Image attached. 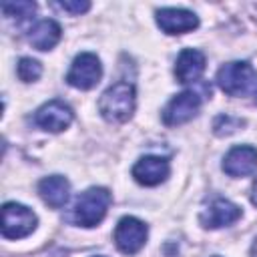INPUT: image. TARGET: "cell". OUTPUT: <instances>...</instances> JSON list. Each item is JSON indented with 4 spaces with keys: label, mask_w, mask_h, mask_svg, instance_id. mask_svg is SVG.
<instances>
[{
    "label": "cell",
    "mask_w": 257,
    "mask_h": 257,
    "mask_svg": "<svg viewBox=\"0 0 257 257\" xmlns=\"http://www.w3.org/2000/svg\"><path fill=\"white\" fill-rule=\"evenodd\" d=\"M137 104V92L131 82L118 80L108 86L98 98V112L108 122H126Z\"/></svg>",
    "instance_id": "6da1fadb"
},
{
    "label": "cell",
    "mask_w": 257,
    "mask_h": 257,
    "mask_svg": "<svg viewBox=\"0 0 257 257\" xmlns=\"http://www.w3.org/2000/svg\"><path fill=\"white\" fill-rule=\"evenodd\" d=\"M217 86L229 96H251L257 92V70L245 60H233L217 70Z\"/></svg>",
    "instance_id": "7a4b0ae2"
},
{
    "label": "cell",
    "mask_w": 257,
    "mask_h": 257,
    "mask_svg": "<svg viewBox=\"0 0 257 257\" xmlns=\"http://www.w3.org/2000/svg\"><path fill=\"white\" fill-rule=\"evenodd\" d=\"M110 205V193L104 187L86 189L72 207V221L80 227H96Z\"/></svg>",
    "instance_id": "3957f363"
},
{
    "label": "cell",
    "mask_w": 257,
    "mask_h": 257,
    "mask_svg": "<svg viewBox=\"0 0 257 257\" xmlns=\"http://www.w3.org/2000/svg\"><path fill=\"white\" fill-rule=\"evenodd\" d=\"M36 215L20 203H4L2 207V235L6 239H22L36 229Z\"/></svg>",
    "instance_id": "277c9868"
},
{
    "label": "cell",
    "mask_w": 257,
    "mask_h": 257,
    "mask_svg": "<svg viewBox=\"0 0 257 257\" xmlns=\"http://www.w3.org/2000/svg\"><path fill=\"white\" fill-rule=\"evenodd\" d=\"M100 76H102V64H100L98 56L92 52H80L78 56H74V60L66 72V82L74 88L88 90L98 84Z\"/></svg>",
    "instance_id": "5b68a950"
},
{
    "label": "cell",
    "mask_w": 257,
    "mask_h": 257,
    "mask_svg": "<svg viewBox=\"0 0 257 257\" xmlns=\"http://www.w3.org/2000/svg\"><path fill=\"white\" fill-rule=\"evenodd\" d=\"M147 235H149L147 225L141 219L126 215L114 227V245H116V249L120 253L135 255V253H139L145 247Z\"/></svg>",
    "instance_id": "8992f818"
},
{
    "label": "cell",
    "mask_w": 257,
    "mask_h": 257,
    "mask_svg": "<svg viewBox=\"0 0 257 257\" xmlns=\"http://www.w3.org/2000/svg\"><path fill=\"white\" fill-rule=\"evenodd\" d=\"M199 108H201V96L195 90H183L175 94L163 108V122L167 126L185 124L199 114Z\"/></svg>",
    "instance_id": "52a82bcc"
},
{
    "label": "cell",
    "mask_w": 257,
    "mask_h": 257,
    "mask_svg": "<svg viewBox=\"0 0 257 257\" xmlns=\"http://www.w3.org/2000/svg\"><path fill=\"white\" fill-rule=\"evenodd\" d=\"M72 118H74L72 108L68 104H64L62 100H58V98L44 102L34 112V122L42 131H48V133H60V131L68 128Z\"/></svg>",
    "instance_id": "ba28073f"
},
{
    "label": "cell",
    "mask_w": 257,
    "mask_h": 257,
    "mask_svg": "<svg viewBox=\"0 0 257 257\" xmlns=\"http://www.w3.org/2000/svg\"><path fill=\"white\" fill-rule=\"evenodd\" d=\"M159 28L165 34H185L199 26V16L185 8H161L155 14Z\"/></svg>",
    "instance_id": "9c48e42d"
},
{
    "label": "cell",
    "mask_w": 257,
    "mask_h": 257,
    "mask_svg": "<svg viewBox=\"0 0 257 257\" xmlns=\"http://www.w3.org/2000/svg\"><path fill=\"white\" fill-rule=\"evenodd\" d=\"M171 173V165L167 159L163 157H157V155H147V157H141L135 167H133V177L139 185H145V187H157L161 185L163 181H167Z\"/></svg>",
    "instance_id": "30bf717a"
},
{
    "label": "cell",
    "mask_w": 257,
    "mask_h": 257,
    "mask_svg": "<svg viewBox=\"0 0 257 257\" xmlns=\"http://www.w3.org/2000/svg\"><path fill=\"white\" fill-rule=\"evenodd\" d=\"M241 217V207L227 201V199H215L209 203L207 209L201 211L199 221L205 229H221V227H229L231 223H235Z\"/></svg>",
    "instance_id": "8fae6325"
},
{
    "label": "cell",
    "mask_w": 257,
    "mask_h": 257,
    "mask_svg": "<svg viewBox=\"0 0 257 257\" xmlns=\"http://www.w3.org/2000/svg\"><path fill=\"white\" fill-rule=\"evenodd\" d=\"M223 171L229 177H247L257 171V149L251 145L233 147L223 159Z\"/></svg>",
    "instance_id": "7c38bea8"
},
{
    "label": "cell",
    "mask_w": 257,
    "mask_h": 257,
    "mask_svg": "<svg viewBox=\"0 0 257 257\" xmlns=\"http://www.w3.org/2000/svg\"><path fill=\"white\" fill-rule=\"evenodd\" d=\"M205 54L197 48H183L177 56L175 62V76L179 82L187 84V82H195L197 78H201L203 70H205Z\"/></svg>",
    "instance_id": "4fadbf2b"
},
{
    "label": "cell",
    "mask_w": 257,
    "mask_h": 257,
    "mask_svg": "<svg viewBox=\"0 0 257 257\" xmlns=\"http://www.w3.org/2000/svg\"><path fill=\"white\" fill-rule=\"evenodd\" d=\"M38 195L40 199L52 207V209H60L66 205L68 197H70V183L66 177L62 175H50V177H44L40 183H38Z\"/></svg>",
    "instance_id": "5bb4252c"
},
{
    "label": "cell",
    "mask_w": 257,
    "mask_h": 257,
    "mask_svg": "<svg viewBox=\"0 0 257 257\" xmlns=\"http://www.w3.org/2000/svg\"><path fill=\"white\" fill-rule=\"evenodd\" d=\"M60 36H62V30H60L58 22H54L50 18L38 20L30 28V32H28V40H30V44L36 50H50V48H54L58 44Z\"/></svg>",
    "instance_id": "9a60e30c"
},
{
    "label": "cell",
    "mask_w": 257,
    "mask_h": 257,
    "mask_svg": "<svg viewBox=\"0 0 257 257\" xmlns=\"http://www.w3.org/2000/svg\"><path fill=\"white\" fill-rule=\"evenodd\" d=\"M2 12L6 18H16L18 22H22L36 12V4L34 2H2Z\"/></svg>",
    "instance_id": "2e32d148"
},
{
    "label": "cell",
    "mask_w": 257,
    "mask_h": 257,
    "mask_svg": "<svg viewBox=\"0 0 257 257\" xmlns=\"http://www.w3.org/2000/svg\"><path fill=\"white\" fill-rule=\"evenodd\" d=\"M16 74H18V78H20L22 82H34V80H38L40 74H42V64H40L38 60H34V58L24 56V58L18 60Z\"/></svg>",
    "instance_id": "e0dca14e"
},
{
    "label": "cell",
    "mask_w": 257,
    "mask_h": 257,
    "mask_svg": "<svg viewBox=\"0 0 257 257\" xmlns=\"http://www.w3.org/2000/svg\"><path fill=\"white\" fill-rule=\"evenodd\" d=\"M241 124H243L241 118H235V116H231V114H221V116L215 118L213 128H215L217 135H231V133H235Z\"/></svg>",
    "instance_id": "ac0fdd59"
},
{
    "label": "cell",
    "mask_w": 257,
    "mask_h": 257,
    "mask_svg": "<svg viewBox=\"0 0 257 257\" xmlns=\"http://www.w3.org/2000/svg\"><path fill=\"white\" fill-rule=\"evenodd\" d=\"M56 6L60 8V10H64V12H68V14H82V12H86L88 8H90V2H86V0H64V2H56Z\"/></svg>",
    "instance_id": "d6986e66"
},
{
    "label": "cell",
    "mask_w": 257,
    "mask_h": 257,
    "mask_svg": "<svg viewBox=\"0 0 257 257\" xmlns=\"http://www.w3.org/2000/svg\"><path fill=\"white\" fill-rule=\"evenodd\" d=\"M251 201L253 205H257V181L253 183V189H251Z\"/></svg>",
    "instance_id": "ffe728a7"
},
{
    "label": "cell",
    "mask_w": 257,
    "mask_h": 257,
    "mask_svg": "<svg viewBox=\"0 0 257 257\" xmlns=\"http://www.w3.org/2000/svg\"><path fill=\"white\" fill-rule=\"evenodd\" d=\"M96 257H104V255H96Z\"/></svg>",
    "instance_id": "44dd1931"
},
{
    "label": "cell",
    "mask_w": 257,
    "mask_h": 257,
    "mask_svg": "<svg viewBox=\"0 0 257 257\" xmlns=\"http://www.w3.org/2000/svg\"><path fill=\"white\" fill-rule=\"evenodd\" d=\"M213 257H219V255H213Z\"/></svg>",
    "instance_id": "7402d4cb"
}]
</instances>
